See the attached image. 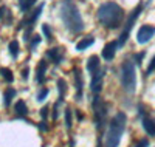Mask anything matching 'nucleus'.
Wrapping results in <instances>:
<instances>
[{"label": "nucleus", "instance_id": "obj_20", "mask_svg": "<svg viewBox=\"0 0 155 147\" xmlns=\"http://www.w3.org/2000/svg\"><path fill=\"white\" fill-rule=\"evenodd\" d=\"M8 50H9V54L16 59L19 56V42L17 41H11L9 45H8Z\"/></svg>", "mask_w": 155, "mask_h": 147}, {"label": "nucleus", "instance_id": "obj_1", "mask_svg": "<svg viewBox=\"0 0 155 147\" xmlns=\"http://www.w3.org/2000/svg\"><path fill=\"white\" fill-rule=\"evenodd\" d=\"M96 17H98V20L101 22L102 26L110 28V30H115V28H120V26L123 25L124 11H123V8L118 3L106 2V3H102L98 8Z\"/></svg>", "mask_w": 155, "mask_h": 147}, {"label": "nucleus", "instance_id": "obj_8", "mask_svg": "<svg viewBox=\"0 0 155 147\" xmlns=\"http://www.w3.org/2000/svg\"><path fill=\"white\" fill-rule=\"evenodd\" d=\"M153 36H155V26L143 25V26L138 30V33H137V42H138V44H146V42L150 41Z\"/></svg>", "mask_w": 155, "mask_h": 147}, {"label": "nucleus", "instance_id": "obj_12", "mask_svg": "<svg viewBox=\"0 0 155 147\" xmlns=\"http://www.w3.org/2000/svg\"><path fill=\"white\" fill-rule=\"evenodd\" d=\"M141 115H143V129L146 130L149 136H155V119H152L150 116H146L144 112H141Z\"/></svg>", "mask_w": 155, "mask_h": 147}, {"label": "nucleus", "instance_id": "obj_16", "mask_svg": "<svg viewBox=\"0 0 155 147\" xmlns=\"http://www.w3.org/2000/svg\"><path fill=\"white\" fill-rule=\"evenodd\" d=\"M14 96H16V90L14 88L9 87V88L5 90V93H3V104H5V107H9V104L12 102Z\"/></svg>", "mask_w": 155, "mask_h": 147}, {"label": "nucleus", "instance_id": "obj_19", "mask_svg": "<svg viewBox=\"0 0 155 147\" xmlns=\"http://www.w3.org/2000/svg\"><path fill=\"white\" fill-rule=\"evenodd\" d=\"M36 2H37V0H20V2H19V8H20L22 12H28L36 5Z\"/></svg>", "mask_w": 155, "mask_h": 147}, {"label": "nucleus", "instance_id": "obj_30", "mask_svg": "<svg viewBox=\"0 0 155 147\" xmlns=\"http://www.w3.org/2000/svg\"><path fill=\"white\" fill-rule=\"evenodd\" d=\"M58 112H59V101L53 107V119H58Z\"/></svg>", "mask_w": 155, "mask_h": 147}, {"label": "nucleus", "instance_id": "obj_9", "mask_svg": "<svg viewBox=\"0 0 155 147\" xmlns=\"http://www.w3.org/2000/svg\"><path fill=\"white\" fill-rule=\"evenodd\" d=\"M104 73H106V70H98L95 74H93V77H92V84H90V88H92V91L93 93H98L101 91V88H102V79H104Z\"/></svg>", "mask_w": 155, "mask_h": 147}, {"label": "nucleus", "instance_id": "obj_26", "mask_svg": "<svg viewBox=\"0 0 155 147\" xmlns=\"http://www.w3.org/2000/svg\"><path fill=\"white\" fill-rule=\"evenodd\" d=\"M48 115H50V107H48V105L42 107V110H41V116H42V119H47Z\"/></svg>", "mask_w": 155, "mask_h": 147}, {"label": "nucleus", "instance_id": "obj_2", "mask_svg": "<svg viewBox=\"0 0 155 147\" xmlns=\"http://www.w3.org/2000/svg\"><path fill=\"white\" fill-rule=\"evenodd\" d=\"M61 19L67 26V30L71 33H81L84 30V20L81 17V12L71 0H64L61 3Z\"/></svg>", "mask_w": 155, "mask_h": 147}, {"label": "nucleus", "instance_id": "obj_27", "mask_svg": "<svg viewBox=\"0 0 155 147\" xmlns=\"http://www.w3.org/2000/svg\"><path fill=\"white\" fill-rule=\"evenodd\" d=\"M39 44H41V36H34V39L31 41V44H30V48L33 50L34 47H37Z\"/></svg>", "mask_w": 155, "mask_h": 147}, {"label": "nucleus", "instance_id": "obj_11", "mask_svg": "<svg viewBox=\"0 0 155 147\" xmlns=\"http://www.w3.org/2000/svg\"><path fill=\"white\" fill-rule=\"evenodd\" d=\"M47 57L53 62V64H61L62 62V59H64V51H62V48H50L48 51H47Z\"/></svg>", "mask_w": 155, "mask_h": 147}, {"label": "nucleus", "instance_id": "obj_33", "mask_svg": "<svg viewBox=\"0 0 155 147\" xmlns=\"http://www.w3.org/2000/svg\"><path fill=\"white\" fill-rule=\"evenodd\" d=\"M143 56H144V53H140V54H137V64H141V60H143Z\"/></svg>", "mask_w": 155, "mask_h": 147}, {"label": "nucleus", "instance_id": "obj_14", "mask_svg": "<svg viewBox=\"0 0 155 147\" xmlns=\"http://www.w3.org/2000/svg\"><path fill=\"white\" fill-rule=\"evenodd\" d=\"M45 73H47V62L45 60H41V62H39V65H37V71H36V81L39 84H44Z\"/></svg>", "mask_w": 155, "mask_h": 147}, {"label": "nucleus", "instance_id": "obj_13", "mask_svg": "<svg viewBox=\"0 0 155 147\" xmlns=\"http://www.w3.org/2000/svg\"><path fill=\"white\" fill-rule=\"evenodd\" d=\"M74 85H76V99L78 101H81V98H82V87H84V84H82V76H81V70L79 68H74Z\"/></svg>", "mask_w": 155, "mask_h": 147}, {"label": "nucleus", "instance_id": "obj_10", "mask_svg": "<svg viewBox=\"0 0 155 147\" xmlns=\"http://www.w3.org/2000/svg\"><path fill=\"white\" fill-rule=\"evenodd\" d=\"M116 48H118V41H113V42H109L104 45V50H102V57L106 60H112L115 57V53H116Z\"/></svg>", "mask_w": 155, "mask_h": 147}, {"label": "nucleus", "instance_id": "obj_22", "mask_svg": "<svg viewBox=\"0 0 155 147\" xmlns=\"http://www.w3.org/2000/svg\"><path fill=\"white\" fill-rule=\"evenodd\" d=\"M58 90H59V102L64 99V96H65V91H67V84L64 79H59L58 81Z\"/></svg>", "mask_w": 155, "mask_h": 147}, {"label": "nucleus", "instance_id": "obj_34", "mask_svg": "<svg viewBox=\"0 0 155 147\" xmlns=\"http://www.w3.org/2000/svg\"><path fill=\"white\" fill-rule=\"evenodd\" d=\"M39 129H41V130H42V132H47V130H48V127H47V126H45V122H44V121H42V122H41V124H39Z\"/></svg>", "mask_w": 155, "mask_h": 147}, {"label": "nucleus", "instance_id": "obj_3", "mask_svg": "<svg viewBox=\"0 0 155 147\" xmlns=\"http://www.w3.org/2000/svg\"><path fill=\"white\" fill-rule=\"evenodd\" d=\"M126 122H127V116L123 112L116 113L110 119L109 132L106 136V147H118L121 141V135L124 133V129H126Z\"/></svg>", "mask_w": 155, "mask_h": 147}, {"label": "nucleus", "instance_id": "obj_5", "mask_svg": "<svg viewBox=\"0 0 155 147\" xmlns=\"http://www.w3.org/2000/svg\"><path fill=\"white\" fill-rule=\"evenodd\" d=\"M42 9H44V5H39L34 11L25 12L23 19L20 20V25L17 26V30H27V31H25V41H28V39H30V34H31V31H33V25H34V22L39 19Z\"/></svg>", "mask_w": 155, "mask_h": 147}, {"label": "nucleus", "instance_id": "obj_25", "mask_svg": "<svg viewBox=\"0 0 155 147\" xmlns=\"http://www.w3.org/2000/svg\"><path fill=\"white\" fill-rule=\"evenodd\" d=\"M48 96V88L44 87L41 91H39V95H37V101H45V98Z\"/></svg>", "mask_w": 155, "mask_h": 147}, {"label": "nucleus", "instance_id": "obj_6", "mask_svg": "<svg viewBox=\"0 0 155 147\" xmlns=\"http://www.w3.org/2000/svg\"><path fill=\"white\" fill-rule=\"evenodd\" d=\"M143 8H144V3L141 2V3H140V5L130 12V16L127 17V20H126V23H124V28H123V31H121V34H120V39H118V47H123V45L127 42L132 26H134V23L137 22V19L140 17V14H141V11H143Z\"/></svg>", "mask_w": 155, "mask_h": 147}, {"label": "nucleus", "instance_id": "obj_17", "mask_svg": "<svg viewBox=\"0 0 155 147\" xmlns=\"http://www.w3.org/2000/svg\"><path fill=\"white\" fill-rule=\"evenodd\" d=\"M93 42H95L93 37H84L82 41H79V42L76 44V50H78V51H84V50L88 48L90 45H93Z\"/></svg>", "mask_w": 155, "mask_h": 147}, {"label": "nucleus", "instance_id": "obj_29", "mask_svg": "<svg viewBox=\"0 0 155 147\" xmlns=\"http://www.w3.org/2000/svg\"><path fill=\"white\" fill-rule=\"evenodd\" d=\"M135 147H149V139H140L135 144Z\"/></svg>", "mask_w": 155, "mask_h": 147}, {"label": "nucleus", "instance_id": "obj_15", "mask_svg": "<svg viewBox=\"0 0 155 147\" xmlns=\"http://www.w3.org/2000/svg\"><path fill=\"white\" fill-rule=\"evenodd\" d=\"M87 70H88V73H92V74H95V73L99 70V57H98V56H90V57H88Z\"/></svg>", "mask_w": 155, "mask_h": 147}, {"label": "nucleus", "instance_id": "obj_18", "mask_svg": "<svg viewBox=\"0 0 155 147\" xmlns=\"http://www.w3.org/2000/svg\"><path fill=\"white\" fill-rule=\"evenodd\" d=\"M14 110H16V115L17 116H27L28 115V107H27V102L25 101H19L14 107Z\"/></svg>", "mask_w": 155, "mask_h": 147}, {"label": "nucleus", "instance_id": "obj_23", "mask_svg": "<svg viewBox=\"0 0 155 147\" xmlns=\"http://www.w3.org/2000/svg\"><path fill=\"white\" fill-rule=\"evenodd\" d=\"M65 126H67L68 129L73 126V113H71V110H70V109H67V110H65Z\"/></svg>", "mask_w": 155, "mask_h": 147}, {"label": "nucleus", "instance_id": "obj_28", "mask_svg": "<svg viewBox=\"0 0 155 147\" xmlns=\"http://www.w3.org/2000/svg\"><path fill=\"white\" fill-rule=\"evenodd\" d=\"M155 70V56L152 57V60H150V64H149V67H147V70H146V74H150L152 71Z\"/></svg>", "mask_w": 155, "mask_h": 147}, {"label": "nucleus", "instance_id": "obj_24", "mask_svg": "<svg viewBox=\"0 0 155 147\" xmlns=\"http://www.w3.org/2000/svg\"><path fill=\"white\" fill-rule=\"evenodd\" d=\"M42 31H44V34L47 36L48 41H51V39H53V34H51V28H50V25L44 23V25H42Z\"/></svg>", "mask_w": 155, "mask_h": 147}, {"label": "nucleus", "instance_id": "obj_31", "mask_svg": "<svg viewBox=\"0 0 155 147\" xmlns=\"http://www.w3.org/2000/svg\"><path fill=\"white\" fill-rule=\"evenodd\" d=\"M8 14V8L6 6H2L0 8V20H3V17Z\"/></svg>", "mask_w": 155, "mask_h": 147}, {"label": "nucleus", "instance_id": "obj_7", "mask_svg": "<svg viewBox=\"0 0 155 147\" xmlns=\"http://www.w3.org/2000/svg\"><path fill=\"white\" fill-rule=\"evenodd\" d=\"M93 112H95V126L101 130L104 127L106 119H107V104L99 96H96L93 99Z\"/></svg>", "mask_w": 155, "mask_h": 147}, {"label": "nucleus", "instance_id": "obj_4", "mask_svg": "<svg viewBox=\"0 0 155 147\" xmlns=\"http://www.w3.org/2000/svg\"><path fill=\"white\" fill-rule=\"evenodd\" d=\"M121 85L127 93H134L137 87V71L132 60H124L121 67Z\"/></svg>", "mask_w": 155, "mask_h": 147}, {"label": "nucleus", "instance_id": "obj_21", "mask_svg": "<svg viewBox=\"0 0 155 147\" xmlns=\"http://www.w3.org/2000/svg\"><path fill=\"white\" fill-rule=\"evenodd\" d=\"M0 74H2V77L5 79L6 82H12V81H14L12 71H11L9 68H6V67H2V68H0Z\"/></svg>", "mask_w": 155, "mask_h": 147}, {"label": "nucleus", "instance_id": "obj_32", "mask_svg": "<svg viewBox=\"0 0 155 147\" xmlns=\"http://www.w3.org/2000/svg\"><path fill=\"white\" fill-rule=\"evenodd\" d=\"M28 71H30V70H28V67H25V68H23V74H22L23 79H28Z\"/></svg>", "mask_w": 155, "mask_h": 147}]
</instances>
